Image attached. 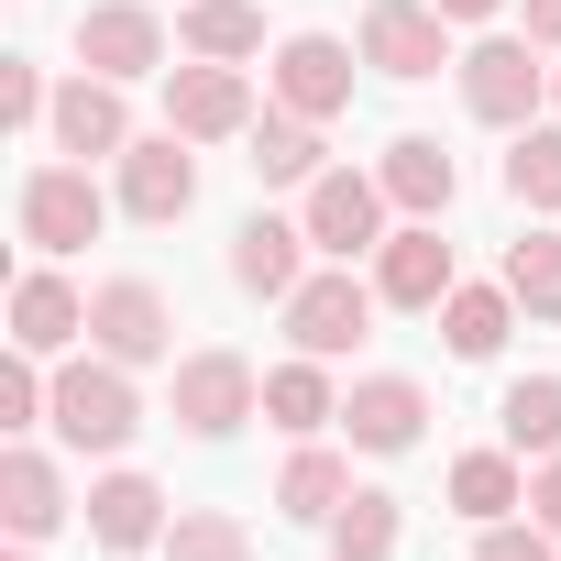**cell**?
<instances>
[{
    "label": "cell",
    "instance_id": "obj_4",
    "mask_svg": "<svg viewBox=\"0 0 561 561\" xmlns=\"http://www.w3.org/2000/svg\"><path fill=\"white\" fill-rule=\"evenodd\" d=\"M100 220H111V187L89 165H34L23 176V242L34 253H78V242H100Z\"/></svg>",
    "mask_w": 561,
    "mask_h": 561
},
{
    "label": "cell",
    "instance_id": "obj_18",
    "mask_svg": "<svg viewBox=\"0 0 561 561\" xmlns=\"http://www.w3.org/2000/svg\"><path fill=\"white\" fill-rule=\"evenodd\" d=\"M375 176H386V198H397L408 220H440V209H451V187H462V165H451V154L430 144V133H397Z\"/></svg>",
    "mask_w": 561,
    "mask_h": 561
},
{
    "label": "cell",
    "instance_id": "obj_33",
    "mask_svg": "<svg viewBox=\"0 0 561 561\" xmlns=\"http://www.w3.org/2000/svg\"><path fill=\"white\" fill-rule=\"evenodd\" d=\"M473 561H561V539H550L539 517H528V528H517V517H495V528H473Z\"/></svg>",
    "mask_w": 561,
    "mask_h": 561
},
{
    "label": "cell",
    "instance_id": "obj_9",
    "mask_svg": "<svg viewBox=\"0 0 561 561\" xmlns=\"http://www.w3.org/2000/svg\"><path fill=\"white\" fill-rule=\"evenodd\" d=\"M364 67H386V78L462 67L451 56V12H430V0H364Z\"/></svg>",
    "mask_w": 561,
    "mask_h": 561
},
{
    "label": "cell",
    "instance_id": "obj_24",
    "mask_svg": "<svg viewBox=\"0 0 561 561\" xmlns=\"http://www.w3.org/2000/svg\"><path fill=\"white\" fill-rule=\"evenodd\" d=\"M342 495H353V462H342V451H320V440H298V451H287V473H275V506L309 517V528H331V517H342Z\"/></svg>",
    "mask_w": 561,
    "mask_h": 561
},
{
    "label": "cell",
    "instance_id": "obj_26",
    "mask_svg": "<svg viewBox=\"0 0 561 561\" xmlns=\"http://www.w3.org/2000/svg\"><path fill=\"white\" fill-rule=\"evenodd\" d=\"M506 331H517V298H506V275H495V287H451V298H440V342H451L462 364H484Z\"/></svg>",
    "mask_w": 561,
    "mask_h": 561
},
{
    "label": "cell",
    "instance_id": "obj_30",
    "mask_svg": "<svg viewBox=\"0 0 561 561\" xmlns=\"http://www.w3.org/2000/svg\"><path fill=\"white\" fill-rule=\"evenodd\" d=\"M506 298H517L528 320H561V242H550V231L506 242Z\"/></svg>",
    "mask_w": 561,
    "mask_h": 561
},
{
    "label": "cell",
    "instance_id": "obj_27",
    "mask_svg": "<svg viewBox=\"0 0 561 561\" xmlns=\"http://www.w3.org/2000/svg\"><path fill=\"white\" fill-rule=\"evenodd\" d=\"M451 506H462L473 528L517 517V506H528V473H517V451H462V462H451Z\"/></svg>",
    "mask_w": 561,
    "mask_h": 561
},
{
    "label": "cell",
    "instance_id": "obj_20",
    "mask_svg": "<svg viewBox=\"0 0 561 561\" xmlns=\"http://www.w3.org/2000/svg\"><path fill=\"white\" fill-rule=\"evenodd\" d=\"M78 331H89V298L67 287V275H45V264H34L23 287H12V342H23V353H67Z\"/></svg>",
    "mask_w": 561,
    "mask_h": 561
},
{
    "label": "cell",
    "instance_id": "obj_22",
    "mask_svg": "<svg viewBox=\"0 0 561 561\" xmlns=\"http://www.w3.org/2000/svg\"><path fill=\"white\" fill-rule=\"evenodd\" d=\"M0 517H12V539H45V528L67 517V484H56V462H45L34 440L0 451Z\"/></svg>",
    "mask_w": 561,
    "mask_h": 561
},
{
    "label": "cell",
    "instance_id": "obj_7",
    "mask_svg": "<svg viewBox=\"0 0 561 561\" xmlns=\"http://www.w3.org/2000/svg\"><path fill=\"white\" fill-rule=\"evenodd\" d=\"M264 111H253V78L242 67H165V133H187V144H231V133H253Z\"/></svg>",
    "mask_w": 561,
    "mask_h": 561
},
{
    "label": "cell",
    "instance_id": "obj_19",
    "mask_svg": "<svg viewBox=\"0 0 561 561\" xmlns=\"http://www.w3.org/2000/svg\"><path fill=\"white\" fill-rule=\"evenodd\" d=\"M264 419L287 430V440H320V430L342 419V386H331V364H320V353L275 364V375H264Z\"/></svg>",
    "mask_w": 561,
    "mask_h": 561
},
{
    "label": "cell",
    "instance_id": "obj_21",
    "mask_svg": "<svg viewBox=\"0 0 561 561\" xmlns=\"http://www.w3.org/2000/svg\"><path fill=\"white\" fill-rule=\"evenodd\" d=\"M242 144H253L242 165H253L264 187H309V176H320V122H309V111H287V100H275V111H264Z\"/></svg>",
    "mask_w": 561,
    "mask_h": 561
},
{
    "label": "cell",
    "instance_id": "obj_10",
    "mask_svg": "<svg viewBox=\"0 0 561 561\" xmlns=\"http://www.w3.org/2000/svg\"><path fill=\"white\" fill-rule=\"evenodd\" d=\"M111 165H122V209H133V220H187V209H198V154H187V133H133Z\"/></svg>",
    "mask_w": 561,
    "mask_h": 561
},
{
    "label": "cell",
    "instance_id": "obj_12",
    "mask_svg": "<svg viewBox=\"0 0 561 561\" xmlns=\"http://www.w3.org/2000/svg\"><path fill=\"white\" fill-rule=\"evenodd\" d=\"M45 133H56V154L67 165H100V154H122L133 144V111H122V78H67L56 89V111H45Z\"/></svg>",
    "mask_w": 561,
    "mask_h": 561
},
{
    "label": "cell",
    "instance_id": "obj_8",
    "mask_svg": "<svg viewBox=\"0 0 561 561\" xmlns=\"http://www.w3.org/2000/svg\"><path fill=\"white\" fill-rule=\"evenodd\" d=\"M386 176H353V165H320L309 176V242L331 253V264H353V253H375L386 242Z\"/></svg>",
    "mask_w": 561,
    "mask_h": 561
},
{
    "label": "cell",
    "instance_id": "obj_2",
    "mask_svg": "<svg viewBox=\"0 0 561 561\" xmlns=\"http://www.w3.org/2000/svg\"><path fill=\"white\" fill-rule=\"evenodd\" d=\"M451 78H462V111H473V122H495V133H528V122H539V100H550V67H539V45H528V34H484Z\"/></svg>",
    "mask_w": 561,
    "mask_h": 561
},
{
    "label": "cell",
    "instance_id": "obj_38",
    "mask_svg": "<svg viewBox=\"0 0 561 561\" xmlns=\"http://www.w3.org/2000/svg\"><path fill=\"white\" fill-rule=\"evenodd\" d=\"M12 561H34V539H23V550H12Z\"/></svg>",
    "mask_w": 561,
    "mask_h": 561
},
{
    "label": "cell",
    "instance_id": "obj_17",
    "mask_svg": "<svg viewBox=\"0 0 561 561\" xmlns=\"http://www.w3.org/2000/svg\"><path fill=\"white\" fill-rule=\"evenodd\" d=\"M342 430H353V451H419L430 397H419L408 375H364V386L342 397Z\"/></svg>",
    "mask_w": 561,
    "mask_h": 561
},
{
    "label": "cell",
    "instance_id": "obj_37",
    "mask_svg": "<svg viewBox=\"0 0 561 561\" xmlns=\"http://www.w3.org/2000/svg\"><path fill=\"white\" fill-rule=\"evenodd\" d=\"M550 111H561V67H550Z\"/></svg>",
    "mask_w": 561,
    "mask_h": 561
},
{
    "label": "cell",
    "instance_id": "obj_28",
    "mask_svg": "<svg viewBox=\"0 0 561 561\" xmlns=\"http://www.w3.org/2000/svg\"><path fill=\"white\" fill-rule=\"evenodd\" d=\"M408 539V517H397V495H375V484H353L342 495V517H331V561H386Z\"/></svg>",
    "mask_w": 561,
    "mask_h": 561
},
{
    "label": "cell",
    "instance_id": "obj_36",
    "mask_svg": "<svg viewBox=\"0 0 561 561\" xmlns=\"http://www.w3.org/2000/svg\"><path fill=\"white\" fill-rule=\"evenodd\" d=\"M430 12H451V23H495L506 0H430Z\"/></svg>",
    "mask_w": 561,
    "mask_h": 561
},
{
    "label": "cell",
    "instance_id": "obj_35",
    "mask_svg": "<svg viewBox=\"0 0 561 561\" xmlns=\"http://www.w3.org/2000/svg\"><path fill=\"white\" fill-rule=\"evenodd\" d=\"M528 45H539V56H561V0H528Z\"/></svg>",
    "mask_w": 561,
    "mask_h": 561
},
{
    "label": "cell",
    "instance_id": "obj_1",
    "mask_svg": "<svg viewBox=\"0 0 561 561\" xmlns=\"http://www.w3.org/2000/svg\"><path fill=\"white\" fill-rule=\"evenodd\" d=\"M133 430H144L133 364L89 353V364H67V375H56V440H67V451H133Z\"/></svg>",
    "mask_w": 561,
    "mask_h": 561
},
{
    "label": "cell",
    "instance_id": "obj_29",
    "mask_svg": "<svg viewBox=\"0 0 561 561\" xmlns=\"http://www.w3.org/2000/svg\"><path fill=\"white\" fill-rule=\"evenodd\" d=\"M506 198L539 220V209H561V122H528L517 133V154H506Z\"/></svg>",
    "mask_w": 561,
    "mask_h": 561
},
{
    "label": "cell",
    "instance_id": "obj_5",
    "mask_svg": "<svg viewBox=\"0 0 561 561\" xmlns=\"http://www.w3.org/2000/svg\"><path fill=\"white\" fill-rule=\"evenodd\" d=\"M78 67L89 78H154L165 67V12H154V0H89V12H78Z\"/></svg>",
    "mask_w": 561,
    "mask_h": 561
},
{
    "label": "cell",
    "instance_id": "obj_6",
    "mask_svg": "<svg viewBox=\"0 0 561 561\" xmlns=\"http://www.w3.org/2000/svg\"><path fill=\"white\" fill-rule=\"evenodd\" d=\"M375 309H386V298L364 287V275H353V264H331V275H309V287L287 298V342H298V353H320V364H342V353L375 331Z\"/></svg>",
    "mask_w": 561,
    "mask_h": 561
},
{
    "label": "cell",
    "instance_id": "obj_11",
    "mask_svg": "<svg viewBox=\"0 0 561 561\" xmlns=\"http://www.w3.org/2000/svg\"><path fill=\"white\" fill-rule=\"evenodd\" d=\"M253 408H264V375H253L242 353H187V364H176V430L231 440Z\"/></svg>",
    "mask_w": 561,
    "mask_h": 561
},
{
    "label": "cell",
    "instance_id": "obj_13",
    "mask_svg": "<svg viewBox=\"0 0 561 561\" xmlns=\"http://www.w3.org/2000/svg\"><path fill=\"white\" fill-rule=\"evenodd\" d=\"M451 287H462V275H451L440 220H408V231H386V242H375V298H386V309H440Z\"/></svg>",
    "mask_w": 561,
    "mask_h": 561
},
{
    "label": "cell",
    "instance_id": "obj_23",
    "mask_svg": "<svg viewBox=\"0 0 561 561\" xmlns=\"http://www.w3.org/2000/svg\"><path fill=\"white\" fill-rule=\"evenodd\" d=\"M176 45L209 56V67H242V56H264V12H253V0H187V12H176Z\"/></svg>",
    "mask_w": 561,
    "mask_h": 561
},
{
    "label": "cell",
    "instance_id": "obj_15",
    "mask_svg": "<svg viewBox=\"0 0 561 561\" xmlns=\"http://www.w3.org/2000/svg\"><path fill=\"white\" fill-rule=\"evenodd\" d=\"M275 100L309 111V122L353 111V45H331V34H287V45H275Z\"/></svg>",
    "mask_w": 561,
    "mask_h": 561
},
{
    "label": "cell",
    "instance_id": "obj_14",
    "mask_svg": "<svg viewBox=\"0 0 561 561\" xmlns=\"http://www.w3.org/2000/svg\"><path fill=\"white\" fill-rule=\"evenodd\" d=\"M231 287H242V298H298V287H309V220L253 209V220L231 231Z\"/></svg>",
    "mask_w": 561,
    "mask_h": 561
},
{
    "label": "cell",
    "instance_id": "obj_3",
    "mask_svg": "<svg viewBox=\"0 0 561 561\" xmlns=\"http://www.w3.org/2000/svg\"><path fill=\"white\" fill-rule=\"evenodd\" d=\"M89 342L111 364H165L176 353V309L154 275H111V287H89Z\"/></svg>",
    "mask_w": 561,
    "mask_h": 561
},
{
    "label": "cell",
    "instance_id": "obj_32",
    "mask_svg": "<svg viewBox=\"0 0 561 561\" xmlns=\"http://www.w3.org/2000/svg\"><path fill=\"white\" fill-rule=\"evenodd\" d=\"M56 111V89H45V67L34 56H0V122H12V133H34Z\"/></svg>",
    "mask_w": 561,
    "mask_h": 561
},
{
    "label": "cell",
    "instance_id": "obj_34",
    "mask_svg": "<svg viewBox=\"0 0 561 561\" xmlns=\"http://www.w3.org/2000/svg\"><path fill=\"white\" fill-rule=\"evenodd\" d=\"M528 517H539V528H550V539H561V451H550V462H539V473H528Z\"/></svg>",
    "mask_w": 561,
    "mask_h": 561
},
{
    "label": "cell",
    "instance_id": "obj_16",
    "mask_svg": "<svg viewBox=\"0 0 561 561\" xmlns=\"http://www.w3.org/2000/svg\"><path fill=\"white\" fill-rule=\"evenodd\" d=\"M165 528L176 517H165V484L154 473H100L89 484V539L100 550H165Z\"/></svg>",
    "mask_w": 561,
    "mask_h": 561
},
{
    "label": "cell",
    "instance_id": "obj_31",
    "mask_svg": "<svg viewBox=\"0 0 561 561\" xmlns=\"http://www.w3.org/2000/svg\"><path fill=\"white\" fill-rule=\"evenodd\" d=\"M165 561H253V528H242V517H220V506H176Z\"/></svg>",
    "mask_w": 561,
    "mask_h": 561
},
{
    "label": "cell",
    "instance_id": "obj_25",
    "mask_svg": "<svg viewBox=\"0 0 561 561\" xmlns=\"http://www.w3.org/2000/svg\"><path fill=\"white\" fill-rule=\"evenodd\" d=\"M495 430H506L517 462H550V451H561V375H517V386L495 397Z\"/></svg>",
    "mask_w": 561,
    "mask_h": 561
}]
</instances>
